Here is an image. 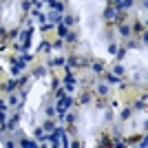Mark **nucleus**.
<instances>
[{"label": "nucleus", "instance_id": "nucleus-1", "mask_svg": "<svg viewBox=\"0 0 148 148\" xmlns=\"http://www.w3.org/2000/svg\"><path fill=\"white\" fill-rule=\"evenodd\" d=\"M69 2L77 16L82 40L88 44L93 56L102 58V60H111L108 42H106V27H104L106 0H69Z\"/></svg>", "mask_w": 148, "mask_h": 148}, {"label": "nucleus", "instance_id": "nucleus-2", "mask_svg": "<svg viewBox=\"0 0 148 148\" xmlns=\"http://www.w3.org/2000/svg\"><path fill=\"white\" fill-rule=\"evenodd\" d=\"M51 75L42 73L40 77L31 82V88L27 93L25 106H22V113H20V126L25 130V135H33L38 130V126L44 122V115H47V97L51 93Z\"/></svg>", "mask_w": 148, "mask_h": 148}, {"label": "nucleus", "instance_id": "nucleus-3", "mask_svg": "<svg viewBox=\"0 0 148 148\" xmlns=\"http://www.w3.org/2000/svg\"><path fill=\"white\" fill-rule=\"evenodd\" d=\"M106 126V111L95 104H84L77 113L75 119V130H77V139L84 146H97L99 137L104 133Z\"/></svg>", "mask_w": 148, "mask_h": 148}, {"label": "nucleus", "instance_id": "nucleus-4", "mask_svg": "<svg viewBox=\"0 0 148 148\" xmlns=\"http://www.w3.org/2000/svg\"><path fill=\"white\" fill-rule=\"evenodd\" d=\"M122 71L133 84H146V49H130L122 58Z\"/></svg>", "mask_w": 148, "mask_h": 148}, {"label": "nucleus", "instance_id": "nucleus-5", "mask_svg": "<svg viewBox=\"0 0 148 148\" xmlns=\"http://www.w3.org/2000/svg\"><path fill=\"white\" fill-rule=\"evenodd\" d=\"M22 20V0H2L0 2V25L2 29H18Z\"/></svg>", "mask_w": 148, "mask_h": 148}, {"label": "nucleus", "instance_id": "nucleus-6", "mask_svg": "<svg viewBox=\"0 0 148 148\" xmlns=\"http://www.w3.org/2000/svg\"><path fill=\"white\" fill-rule=\"evenodd\" d=\"M144 128H146V108L137 111L133 117H128L122 124V135L124 137H135L139 133H144Z\"/></svg>", "mask_w": 148, "mask_h": 148}]
</instances>
